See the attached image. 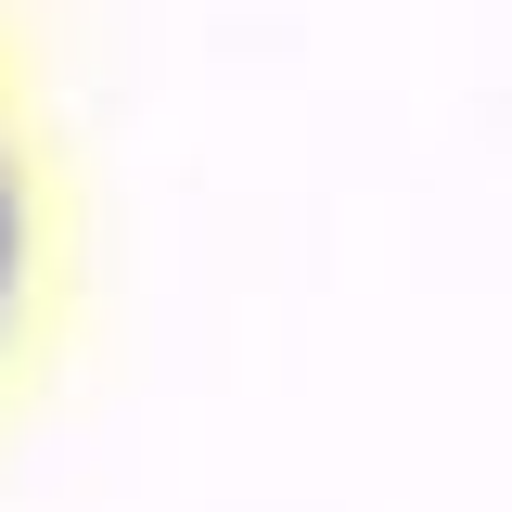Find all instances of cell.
I'll list each match as a JSON object with an SVG mask.
<instances>
[{
  "label": "cell",
  "mask_w": 512,
  "mask_h": 512,
  "mask_svg": "<svg viewBox=\"0 0 512 512\" xmlns=\"http://www.w3.org/2000/svg\"><path fill=\"white\" fill-rule=\"evenodd\" d=\"M0 269H13V192H0Z\"/></svg>",
  "instance_id": "obj_1"
}]
</instances>
